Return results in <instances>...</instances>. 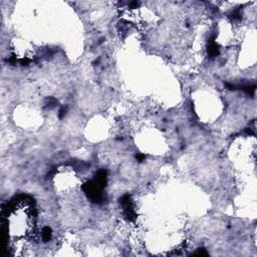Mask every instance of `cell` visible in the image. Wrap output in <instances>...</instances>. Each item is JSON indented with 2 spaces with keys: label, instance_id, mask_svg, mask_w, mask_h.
Listing matches in <instances>:
<instances>
[{
  "label": "cell",
  "instance_id": "cell-1",
  "mask_svg": "<svg viewBox=\"0 0 257 257\" xmlns=\"http://www.w3.org/2000/svg\"><path fill=\"white\" fill-rule=\"evenodd\" d=\"M41 237L43 241H48L51 238V229L49 227H44L41 231Z\"/></svg>",
  "mask_w": 257,
  "mask_h": 257
}]
</instances>
